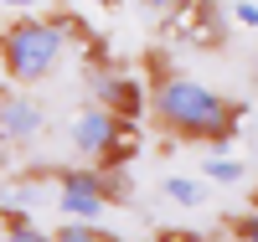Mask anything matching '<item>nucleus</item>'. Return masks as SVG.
Segmentation results:
<instances>
[{"mask_svg":"<svg viewBox=\"0 0 258 242\" xmlns=\"http://www.w3.org/2000/svg\"><path fill=\"white\" fill-rule=\"evenodd\" d=\"M150 114H155L160 129H170V134H181V139H197L212 155H222L232 144V134H238V124H243V103H232L217 88L165 67L150 83Z\"/></svg>","mask_w":258,"mask_h":242,"instance_id":"obj_1","label":"nucleus"},{"mask_svg":"<svg viewBox=\"0 0 258 242\" xmlns=\"http://www.w3.org/2000/svg\"><path fill=\"white\" fill-rule=\"evenodd\" d=\"M68 26L62 16L47 21V16H16L6 31H0V72L11 83H41L57 72L62 52H68Z\"/></svg>","mask_w":258,"mask_h":242,"instance_id":"obj_2","label":"nucleus"},{"mask_svg":"<svg viewBox=\"0 0 258 242\" xmlns=\"http://www.w3.org/2000/svg\"><path fill=\"white\" fill-rule=\"evenodd\" d=\"M57 206L68 216H103L109 201L98 191V165H83V170H57Z\"/></svg>","mask_w":258,"mask_h":242,"instance_id":"obj_3","label":"nucleus"},{"mask_svg":"<svg viewBox=\"0 0 258 242\" xmlns=\"http://www.w3.org/2000/svg\"><path fill=\"white\" fill-rule=\"evenodd\" d=\"M170 31L191 36L197 47H222V21H217V0H176L170 6Z\"/></svg>","mask_w":258,"mask_h":242,"instance_id":"obj_4","label":"nucleus"},{"mask_svg":"<svg viewBox=\"0 0 258 242\" xmlns=\"http://www.w3.org/2000/svg\"><path fill=\"white\" fill-rule=\"evenodd\" d=\"M114 129H119V114L114 108H103V103H93V108H83V114L73 119V149L88 165H98V155H103V144L114 139Z\"/></svg>","mask_w":258,"mask_h":242,"instance_id":"obj_5","label":"nucleus"},{"mask_svg":"<svg viewBox=\"0 0 258 242\" xmlns=\"http://www.w3.org/2000/svg\"><path fill=\"white\" fill-rule=\"evenodd\" d=\"M93 98H98L103 108H114L119 119H140L145 108H150L145 83H140V77H119V72H98V77H93Z\"/></svg>","mask_w":258,"mask_h":242,"instance_id":"obj_6","label":"nucleus"},{"mask_svg":"<svg viewBox=\"0 0 258 242\" xmlns=\"http://www.w3.org/2000/svg\"><path fill=\"white\" fill-rule=\"evenodd\" d=\"M41 108L31 103V98H21V93H6L0 88V139L6 144H26V139H36L41 134Z\"/></svg>","mask_w":258,"mask_h":242,"instance_id":"obj_7","label":"nucleus"},{"mask_svg":"<svg viewBox=\"0 0 258 242\" xmlns=\"http://www.w3.org/2000/svg\"><path fill=\"white\" fill-rule=\"evenodd\" d=\"M135 155H140V134H135V119H119V129H114V139L103 144L98 165H129Z\"/></svg>","mask_w":258,"mask_h":242,"instance_id":"obj_8","label":"nucleus"},{"mask_svg":"<svg viewBox=\"0 0 258 242\" xmlns=\"http://www.w3.org/2000/svg\"><path fill=\"white\" fill-rule=\"evenodd\" d=\"M98 191H103L109 206H124L129 196H135V181H129L124 165H98Z\"/></svg>","mask_w":258,"mask_h":242,"instance_id":"obj_9","label":"nucleus"},{"mask_svg":"<svg viewBox=\"0 0 258 242\" xmlns=\"http://www.w3.org/2000/svg\"><path fill=\"white\" fill-rule=\"evenodd\" d=\"M160 191H165L176 206H202V201H207V181H191V175H165Z\"/></svg>","mask_w":258,"mask_h":242,"instance_id":"obj_10","label":"nucleus"},{"mask_svg":"<svg viewBox=\"0 0 258 242\" xmlns=\"http://www.w3.org/2000/svg\"><path fill=\"white\" fill-rule=\"evenodd\" d=\"M52 237H57V242H114L103 227H93V216H73V222H62Z\"/></svg>","mask_w":258,"mask_h":242,"instance_id":"obj_11","label":"nucleus"},{"mask_svg":"<svg viewBox=\"0 0 258 242\" xmlns=\"http://www.w3.org/2000/svg\"><path fill=\"white\" fill-rule=\"evenodd\" d=\"M0 232H6V237H16V242H41V237H47V232H41L36 222H31V216L26 211H0Z\"/></svg>","mask_w":258,"mask_h":242,"instance_id":"obj_12","label":"nucleus"},{"mask_svg":"<svg viewBox=\"0 0 258 242\" xmlns=\"http://www.w3.org/2000/svg\"><path fill=\"white\" fill-rule=\"evenodd\" d=\"M202 181H222V186H232V181H243V165L227 160V155H212V160H202Z\"/></svg>","mask_w":258,"mask_h":242,"instance_id":"obj_13","label":"nucleus"},{"mask_svg":"<svg viewBox=\"0 0 258 242\" xmlns=\"http://www.w3.org/2000/svg\"><path fill=\"white\" fill-rule=\"evenodd\" d=\"M227 237H238V242H258V206L243 211V216H227Z\"/></svg>","mask_w":258,"mask_h":242,"instance_id":"obj_14","label":"nucleus"},{"mask_svg":"<svg viewBox=\"0 0 258 242\" xmlns=\"http://www.w3.org/2000/svg\"><path fill=\"white\" fill-rule=\"evenodd\" d=\"M232 16H238L248 31H258V0H238V11H232Z\"/></svg>","mask_w":258,"mask_h":242,"instance_id":"obj_15","label":"nucleus"},{"mask_svg":"<svg viewBox=\"0 0 258 242\" xmlns=\"http://www.w3.org/2000/svg\"><path fill=\"white\" fill-rule=\"evenodd\" d=\"M145 6H155V11H170V6H176V0H145Z\"/></svg>","mask_w":258,"mask_h":242,"instance_id":"obj_16","label":"nucleus"},{"mask_svg":"<svg viewBox=\"0 0 258 242\" xmlns=\"http://www.w3.org/2000/svg\"><path fill=\"white\" fill-rule=\"evenodd\" d=\"M0 170H6V139H0Z\"/></svg>","mask_w":258,"mask_h":242,"instance_id":"obj_17","label":"nucleus"},{"mask_svg":"<svg viewBox=\"0 0 258 242\" xmlns=\"http://www.w3.org/2000/svg\"><path fill=\"white\" fill-rule=\"evenodd\" d=\"M253 206H258V186H253Z\"/></svg>","mask_w":258,"mask_h":242,"instance_id":"obj_18","label":"nucleus"},{"mask_svg":"<svg viewBox=\"0 0 258 242\" xmlns=\"http://www.w3.org/2000/svg\"><path fill=\"white\" fill-rule=\"evenodd\" d=\"M103 6H119V0H103Z\"/></svg>","mask_w":258,"mask_h":242,"instance_id":"obj_19","label":"nucleus"}]
</instances>
